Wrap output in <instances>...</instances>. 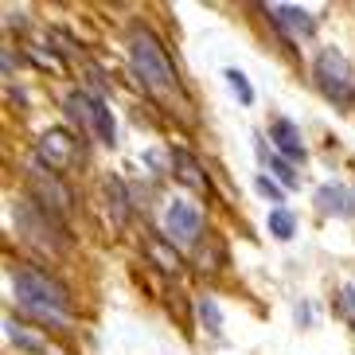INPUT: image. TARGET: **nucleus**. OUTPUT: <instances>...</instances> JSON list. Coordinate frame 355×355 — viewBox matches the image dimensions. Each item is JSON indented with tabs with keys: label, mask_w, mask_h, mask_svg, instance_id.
<instances>
[{
	"label": "nucleus",
	"mask_w": 355,
	"mask_h": 355,
	"mask_svg": "<svg viewBox=\"0 0 355 355\" xmlns=\"http://www.w3.org/2000/svg\"><path fill=\"white\" fill-rule=\"evenodd\" d=\"M12 293H16L24 313L35 316V320L55 324V328L71 324V297H67V289L55 277H47L43 270H35V266H20L12 273Z\"/></svg>",
	"instance_id": "obj_1"
},
{
	"label": "nucleus",
	"mask_w": 355,
	"mask_h": 355,
	"mask_svg": "<svg viewBox=\"0 0 355 355\" xmlns=\"http://www.w3.org/2000/svg\"><path fill=\"white\" fill-rule=\"evenodd\" d=\"M129 59H133V71L141 78V86H148L153 94H172V90H180L176 71L168 63L164 47H160V40L148 32L145 24H133L129 28Z\"/></svg>",
	"instance_id": "obj_2"
},
{
	"label": "nucleus",
	"mask_w": 355,
	"mask_h": 355,
	"mask_svg": "<svg viewBox=\"0 0 355 355\" xmlns=\"http://www.w3.org/2000/svg\"><path fill=\"white\" fill-rule=\"evenodd\" d=\"M67 114H71V121H78V129L98 137L102 145H114L117 141V121L102 98H90L83 90H74V94H67Z\"/></svg>",
	"instance_id": "obj_3"
},
{
	"label": "nucleus",
	"mask_w": 355,
	"mask_h": 355,
	"mask_svg": "<svg viewBox=\"0 0 355 355\" xmlns=\"http://www.w3.org/2000/svg\"><path fill=\"white\" fill-rule=\"evenodd\" d=\"M16 223H20L24 239L32 242V246H40V250H47V254L67 250V234H63V227H59V219H55V215H47L35 199H32V203H20Z\"/></svg>",
	"instance_id": "obj_4"
},
{
	"label": "nucleus",
	"mask_w": 355,
	"mask_h": 355,
	"mask_svg": "<svg viewBox=\"0 0 355 355\" xmlns=\"http://www.w3.org/2000/svg\"><path fill=\"white\" fill-rule=\"evenodd\" d=\"M316 83L320 90L328 94V102L336 105H355V78H352V67L344 63L340 51H320L316 55Z\"/></svg>",
	"instance_id": "obj_5"
},
{
	"label": "nucleus",
	"mask_w": 355,
	"mask_h": 355,
	"mask_svg": "<svg viewBox=\"0 0 355 355\" xmlns=\"http://www.w3.org/2000/svg\"><path fill=\"white\" fill-rule=\"evenodd\" d=\"M28 184H32L35 191V203H40L47 215H55V219H67L74 207V199L71 191L59 184V176H55L51 168H43L40 160H28Z\"/></svg>",
	"instance_id": "obj_6"
},
{
	"label": "nucleus",
	"mask_w": 355,
	"mask_h": 355,
	"mask_svg": "<svg viewBox=\"0 0 355 355\" xmlns=\"http://www.w3.org/2000/svg\"><path fill=\"white\" fill-rule=\"evenodd\" d=\"M35 160L43 168H51V172H67L78 160V145H74V137L63 133V129H47L35 141Z\"/></svg>",
	"instance_id": "obj_7"
},
{
	"label": "nucleus",
	"mask_w": 355,
	"mask_h": 355,
	"mask_svg": "<svg viewBox=\"0 0 355 355\" xmlns=\"http://www.w3.org/2000/svg\"><path fill=\"white\" fill-rule=\"evenodd\" d=\"M164 230L172 242H184V246H191V242H199V230H203V215H199L196 203H188V199H172L164 211Z\"/></svg>",
	"instance_id": "obj_8"
},
{
	"label": "nucleus",
	"mask_w": 355,
	"mask_h": 355,
	"mask_svg": "<svg viewBox=\"0 0 355 355\" xmlns=\"http://www.w3.org/2000/svg\"><path fill=\"white\" fill-rule=\"evenodd\" d=\"M270 137L277 141V148H282L289 160H297V164H304V160H309V148H304V141H301V129L293 125L289 117H273Z\"/></svg>",
	"instance_id": "obj_9"
},
{
	"label": "nucleus",
	"mask_w": 355,
	"mask_h": 355,
	"mask_svg": "<svg viewBox=\"0 0 355 355\" xmlns=\"http://www.w3.org/2000/svg\"><path fill=\"white\" fill-rule=\"evenodd\" d=\"M273 24L277 28H285L289 35H297V40H309V35L316 32V24H313V16L304 8H293V4H273Z\"/></svg>",
	"instance_id": "obj_10"
},
{
	"label": "nucleus",
	"mask_w": 355,
	"mask_h": 355,
	"mask_svg": "<svg viewBox=\"0 0 355 355\" xmlns=\"http://www.w3.org/2000/svg\"><path fill=\"white\" fill-rule=\"evenodd\" d=\"M172 168H176V176L188 184L191 191H203L207 196L211 191V180H207V172L199 168V160L191 157V153H184V148H172Z\"/></svg>",
	"instance_id": "obj_11"
},
{
	"label": "nucleus",
	"mask_w": 355,
	"mask_h": 355,
	"mask_svg": "<svg viewBox=\"0 0 355 355\" xmlns=\"http://www.w3.org/2000/svg\"><path fill=\"white\" fill-rule=\"evenodd\" d=\"M316 207H320L324 215H340V219H352V215H355L352 196H347L340 184H324V188L316 191Z\"/></svg>",
	"instance_id": "obj_12"
},
{
	"label": "nucleus",
	"mask_w": 355,
	"mask_h": 355,
	"mask_svg": "<svg viewBox=\"0 0 355 355\" xmlns=\"http://www.w3.org/2000/svg\"><path fill=\"white\" fill-rule=\"evenodd\" d=\"M105 203H110V211H114V223L117 227H125V219H129V199H125V184L117 176H105Z\"/></svg>",
	"instance_id": "obj_13"
},
{
	"label": "nucleus",
	"mask_w": 355,
	"mask_h": 355,
	"mask_svg": "<svg viewBox=\"0 0 355 355\" xmlns=\"http://www.w3.org/2000/svg\"><path fill=\"white\" fill-rule=\"evenodd\" d=\"M258 157H261V164L270 168L273 176L282 180V188H297V172H293V164H289V160H282L277 153H270L266 145H258Z\"/></svg>",
	"instance_id": "obj_14"
},
{
	"label": "nucleus",
	"mask_w": 355,
	"mask_h": 355,
	"mask_svg": "<svg viewBox=\"0 0 355 355\" xmlns=\"http://www.w3.org/2000/svg\"><path fill=\"white\" fill-rule=\"evenodd\" d=\"M148 258L157 261L164 273H180V254L172 250L164 239H148Z\"/></svg>",
	"instance_id": "obj_15"
},
{
	"label": "nucleus",
	"mask_w": 355,
	"mask_h": 355,
	"mask_svg": "<svg viewBox=\"0 0 355 355\" xmlns=\"http://www.w3.org/2000/svg\"><path fill=\"white\" fill-rule=\"evenodd\" d=\"M270 234L273 239H282V242H289L293 234H297V215L285 211V207H273L270 211Z\"/></svg>",
	"instance_id": "obj_16"
},
{
	"label": "nucleus",
	"mask_w": 355,
	"mask_h": 355,
	"mask_svg": "<svg viewBox=\"0 0 355 355\" xmlns=\"http://www.w3.org/2000/svg\"><path fill=\"white\" fill-rule=\"evenodd\" d=\"M207 246H199L196 250V261H199V270H207V273H215L223 266V242H215V239H203Z\"/></svg>",
	"instance_id": "obj_17"
},
{
	"label": "nucleus",
	"mask_w": 355,
	"mask_h": 355,
	"mask_svg": "<svg viewBox=\"0 0 355 355\" xmlns=\"http://www.w3.org/2000/svg\"><path fill=\"white\" fill-rule=\"evenodd\" d=\"M199 320H203V328H207L211 336L223 332V313H219V304L211 301V297H199Z\"/></svg>",
	"instance_id": "obj_18"
},
{
	"label": "nucleus",
	"mask_w": 355,
	"mask_h": 355,
	"mask_svg": "<svg viewBox=\"0 0 355 355\" xmlns=\"http://www.w3.org/2000/svg\"><path fill=\"white\" fill-rule=\"evenodd\" d=\"M227 83H230V90L239 94L242 105L254 102V90H250V83H246V74H242V71H234V67H230V71H227Z\"/></svg>",
	"instance_id": "obj_19"
},
{
	"label": "nucleus",
	"mask_w": 355,
	"mask_h": 355,
	"mask_svg": "<svg viewBox=\"0 0 355 355\" xmlns=\"http://www.w3.org/2000/svg\"><path fill=\"white\" fill-rule=\"evenodd\" d=\"M8 340H12V344H20V347H28V352H35V355H43V352H47V344H40L35 336L20 332V328H12V324H8Z\"/></svg>",
	"instance_id": "obj_20"
},
{
	"label": "nucleus",
	"mask_w": 355,
	"mask_h": 355,
	"mask_svg": "<svg viewBox=\"0 0 355 355\" xmlns=\"http://www.w3.org/2000/svg\"><path fill=\"white\" fill-rule=\"evenodd\" d=\"M258 191H261V196H270L273 203H282V188H277V184H273V180L266 176V172L258 176Z\"/></svg>",
	"instance_id": "obj_21"
},
{
	"label": "nucleus",
	"mask_w": 355,
	"mask_h": 355,
	"mask_svg": "<svg viewBox=\"0 0 355 355\" xmlns=\"http://www.w3.org/2000/svg\"><path fill=\"white\" fill-rule=\"evenodd\" d=\"M352 304H355V289H352V285H344V289H340V309L352 313Z\"/></svg>",
	"instance_id": "obj_22"
}]
</instances>
